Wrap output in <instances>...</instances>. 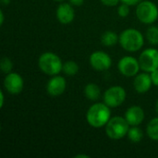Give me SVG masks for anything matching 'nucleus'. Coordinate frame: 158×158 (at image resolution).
Wrapping results in <instances>:
<instances>
[{
	"label": "nucleus",
	"instance_id": "nucleus-26",
	"mask_svg": "<svg viewBox=\"0 0 158 158\" xmlns=\"http://www.w3.org/2000/svg\"><path fill=\"white\" fill-rule=\"evenodd\" d=\"M69 3L74 6H80L83 4L84 0H69Z\"/></svg>",
	"mask_w": 158,
	"mask_h": 158
},
{
	"label": "nucleus",
	"instance_id": "nucleus-11",
	"mask_svg": "<svg viewBox=\"0 0 158 158\" xmlns=\"http://www.w3.org/2000/svg\"><path fill=\"white\" fill-rule=\"evenodd\" d=\"M67 88V81L59 74L52 76L46 84V92L51 96H59L64 94Z\"/></svg>",
	"mask_w": 158,
	"mask_h": 158
},
{
	"label": "nucleus",
	"instance_id": "nucleus-18",
	"mask_svg": "<svg viewBox=\"0 0 158 158\" xmlns=\"http://www.w3.org/2000/svg\"><path fill=\"white\" fill-rule=\"evenodd\" d=\"M127 136L132 143H138L143 140V132L139 128V126H131L127 133Z\"/></svg>",
	"mask_w": 158,
	"mask_h": 158
},
{
	"label": "nucleus",
	"instance_id": "nucleus-12",
	"mask_svg": "<svg viewBox=\"0 0 158 158\" xmlns=\"http://www.w3.org/2000/svg\"><path fill=\"white\" fill-rule=\"evenodd\" d=\"M56 17L61 24H69L75 19V11L70 3H61L56 11Z\"/></svg>",
	"mask_w": 158,
	"mask_h": 158
},
{
	"label": "nucleus",
	"instance_id": "nucleus-10",
	"mask_svg": "<svg viewBox=\"0 0 158 158\" xmlns=\"http://www.w3.org/2000/svg\"><path fill=\"white\" fill-rule=\"evenodd\" d=\"M4 87L10 94H19L24 88V81L20 74L11 71L4 79Z\"/></svg>",
	"mask_w": 158,
	"mask_h": 158
},
{
	"label": "nucleus",
	"instance_id": "nucleus-1",
	"mask_svg": "<svg viewBox=\"0 0 158 158\" xmlns=\"http://www.w3.org/2000/svg\"><path fill=\"white\" fill-rule=\"evenodd\" d=\"M111 118V108L105 103L92 105L86 112L87 123L95 129L103 128Z\"/></svg>",
	"mask_w": 158,
	"mask_h": 158
},
{
	"label": "nucleus",
	"instance_id": "nucleus-32",
	"mask_svg": "<svg viewBox=\"0 0 158 158\" xmlns=\"http://www.w3.org/2000/svg\"><path fill=\"white\" fill-rule=\"evenodd\" d=\"M55 1H57V2H60V1H64V0H55Z\"/></svg>",
	"mask_w": 158,
	"mask_h": 158
},
{
	"label": "nucleus",
	"instance_id": "nucleus-4",
	"mask_svg": "<svg viewBox=\"0 0 158 158\" xmlns=\"http://www.w3.org/2000/svg\"><path fill=\"white\" fill-rule=\"evenodd\" d=\"M130 127V124L124 117H111L105 126L106 134L111 140H120L127 135Z\"/></svg>",
	"mask_w": 158,
	"mask_h": 158
},
{
	"label": "nucleus",
	"instance_id": "nucleus-27",
	"mask_svg": "<svg viewBox=\"0 0 158 158\" xmlns=\"http://www.w3.org/2000/svg\"><path fill=\"white\" fill-rule=\"evenodd\" d=\"M0 107L2 108L4 106V103H5V95H4V93L3 91L0 92Z\"/></svg>",
	"mask_w": 158,
	"mask_h": 158
},
{
	"label": "nucleus",
	"instance_id": "nucleus-22",
	"mask_svg": "<svg viewBox=\"0 0 158 158\" xmlns=\"http://www.w3.org/2000/svg\"><path fill=\"white\" fill-rule=\"evenodd\" d=\"M130 6L129 5L125 4V3H121L118 6V15L120 18H126L129 16L130 14Z\"/></svg>",
	"mask_w": 158,
	"mask_h": 158
},
{
	"label": "nucleus",
	"instance_id": "nucleus-24",
	"mask_svg": "<svg viewBox=\"0 0 158 158\" xmlns=\"http://www.w3.org/2000/svg\"><path fill=\"white\" fill-rule=\"evenodd\" d=\"M151 78H152V81H153V85H156L158 87V69L150 72Z\"/></svg>",
	"mask_w": 158,
	"mask_h": 158
},
{
	"label": "nucleus",
	"instance_id": "nucleus-29",
	"mask_svg": "<svg viewBox=\"0 0 158 158\" xmlns=\"http://www.w3.org/2000/svg\"><path fill=\"white\" fill-rule=\"evenodd\" d=\"M1 3H2L4 6H7V5L10 3V0H1Z\"/></svg>",
	"mask_w": 158,
	"mask_h": 158
},
{
	"label": "nucleus",
	"instance_id": "nucleus-15",
	"mask_svg": "<svg viewBox=\"0 0 158 158\" xmlns=\"http://www.w3.org/2000/svg\"><path fill=\"white\" fill-rule=\"evenodd\" d=\"M84 95L87 99L91 101L98 100L101 96L100 87L94 82H90L86 84V86L84 87Z\"/></svg>",
	"mask_w": 158,
	"mask_h": 158
},
{
	"label": "nucleus",
	"instance_id": "nucleus-28",
	"mask_svg": "<svg viewBox=\"0 0 158 158\" xmlns=\"http://www.w3.org/2000/svg\"><path fill=\"white\" fill-rule=\"evenodd\" d=\"M4 20H5V15H4V12L1 10L0 11V24L1 25L4 24Z\"/></svg>",
	"mask_w": 158,
	"mask_h": 158
},
{
	"label": "nucleus",
	"instance_id": "nucleus-21",
	"mask_svg": "<svg viewBox=\"0 0 158 158\" xmlns=\"http://www.w3.org/2000/svg\"><path fill=\"white\" fill-rule=\"evenodd\" d=\"M0 69L2 70V72L7 74L10 73L13 69V62L11 61L10 58L5 56L2 57V59L0 60Z\"/></svg>",
	"mask_w": 158,
	"mask_h": 158
},
{
	"label": "nucleus",
	"instance_id": "nucleus-7",
	"mask_svg": "<svg viewBox=\"0 0 158 158\" xmlns=\"http://www.w3.org/2000/svg\"><path fill=\"white\" fill-rule=\"evenodd\" d=\"M138 59L143 71L150 73L158 69V50L156 48L144 49Z\"/></svg>",
	"mask_w": 158,
	"mask_h": 158
},
{
	"label": "nucleus",
	"instance_id": "nucleus-8",
	"mask_svg": "<svg viewBox=\"0 0 158 158\" xmlns=\"http://www.w3.org/2000/svg\"><path fill=\"white\" fill-rule=\"evenodd\" d=\"M118 71L125 77H135L139 73L141 67L139 59L131 56H125L118 61Z\"/></svg>",
	"mask_w": 158,
	"mask_h": 158
},
{
	"label": "nucleus",
	"instance_id": "nucleus-17",
	"mask_svg": "<svg viewBox=\"0 0 158 158\" xmlns=\"http://www.w3.org/2000/svg\"><path fill=\"white\" fill-rule=\"evenodd\" d=\"M146 134L151 140L158 141V116L148 122L146 126Z\"/></svg>",
	"mask_w": 158,
	"mask_h": 158
},
{
	"label": "nucleus",
	"instance_id": "nucleus-16",
	"mask_svg": "<svg viewBox=\"0 0 158 158\" xmlns=\"http://www.w3.org/2000/svg\"><path fill=\"white\" fill-rule=\"evenodd\" d=\"M119 41V35L113 31H106L101 36V43L105 46H114Z\"/></svg>",
	"mask_w": 158,
	"mask_h": 158
},
{
	"label": "nucleus",
	"instance_id": "nucleus-9",
	"mask_svg": "<svg viewBox=\"0 0 158 158\" xmlns=\"http://www.w3.org/2000/svg\"><path fill=\"white\" fill-rule=\"evenodd\" d=\"M89 62L91 67L96 71H105L109 69L112 65L111 56L104 51H94L90 55Z\"/></svg>",
	"mask_w": 158,
	"mask_h": 158
},
{
	"label": "nucleus",
	"instance_id": "nucleus-31",
	"mask_svg": "<svg viewBox=\"0 0 158 158\" xmlns=\"http://www.w3.org/2000/svg\"><path fill=\"white\" fill-rule=\"evenodd\" d=\"M155 109H156V114H157V116H158V100L156 101V106H155Z\"/></svg>",
	"mask_w": 158,
	"mask_h": 158
},
{
	"label": "nucleus",
	"instance_id": "nucleus-5",
	"mask_svg": "<svg viewBox=\"0 0 158 158\" xmlns=\"http://www.w3.org/2000/svg\"><path fill=\"white\" fill-rule=\"evenodd\" d=\"M136 17L143 24H153L158 19V7L153 1L143 0L136 6Z\"/></svg>",
	"mask_w": 158,
	"mask_h": 158
},
{
	"label": "nucleus",
	"instance_id": "nucleus-23",
	"mask_svg": "<svg viewBox=\"0 0 158 158\" xmlns=\"http://www.w3.org/2000/svg\"><path fill=\"white\" fill-rule=\"evenodd\" d=\"M101 3L106 6H116L118 5L120 0H100Z\"/></svg>",
	"mask_w": 158,
	"mask_h": 158
},
{
	"label": "nucleus",
	"instance_id": "nucleus-20",
	"mask_svg": "<svg viewBox=\"0 0 158 158\" xmlns=\"http://www.w3.org/2000/svg\"><path fill=\"white\" fill-rule=\"evenodd\" d=\"M145 37L148 42L153 45L158 44V27L157 26H150L146 30Z\"/></svg>",
	"mask_w": 158,
	"mask_h": 158
},
{
	"label": "nucleus",
	"instance_id": "nucleus-25",
	"mask_svg": "<svg viewBox=\"0 0 158 158\" xmlns=\"http://www.w3.org/2000/svg\"><path fill=\"white\" fill-rule=\"evenodd\" d=\"M120 1H121V3H125L129 6H137L143 0H120Z\"/></svg>",
	"mask_w": 158,
	"mask_h": 158
},
{
	"label": "nucleus",
	"instance_id": "nucleus-3",
	"mask_svg": "<svg viewBox=\"0 0 158 158\" xmlns=\"http://www.w3.org/2000/svg\"><path fill=\"white\" fill-rule=\"evenodd\" d=\"M38 67L43 73L49 76H55L62 71L63 62L56 53L44 52L39 56Z\"/></svg>",
	"mask_w": 158,
	"mask_h": 158
},
{
	"label": "nucleus",
	"instance_id": "nucleus-14",
	"mask_svg": "<svg viewBox=\"0 0 158 158\" xmlns=\"http://www.w3.org/2000/svg\"><path fill=\"white\" fill-rule=\"evenodd\" d=\"M144 111L140 106H130L124 114V118H126L130 126L141 125L144 119Z\"/></svg>",
	"mask_w": 158,
	"mask_h": 158
},
{
	"label": "nucleus",
	"instance_id": "nucleus-2",
	"mask_svg": "<svg viewBox=\"0 0 158 158\" xmlns=\"http://www.w3.org/2000/svg\"><path fill=\"white\" fill-rule=\"evenodd\" d=\"M118 43L127 52H137L144 44V36L139 30L129 28L120 32Z\"/></svg>",
	"mask_w": 158,
	"mask_h": 158
},
{
	"label": "nucleus",
	"instance_id": "nucleus-13",
	"mask_svg": "<svg viewBox=\"0 0 158 158\" xmlns=\"http://www.w3.org/2000/svg\"><path fill=\"white\" fill-rule=\"evenodd\" d=\"M153 85L152 78L149 72L138 73L133 80V87L138 94L147 93Z\"/></svg>",
	"mask_w": 158,
	"mask_h": 158
},
{
	"label": "nucleus",
	"instance_id": "nucleus-6",
	"mask_svg": "<svg viewBox=\"0 0 158 158\" xmlns=\"http://www.w3.org/2000/svg\"><path fill=\"white\" fill-rule=\"evenodd\" d=\"M127 97L126 90L119 85L111 86L106 90L104 93L103 100L106 105H107L110 108H116L121 106Z\"/></svg>",
	"mask_w": 158,
	"mask_h": 158
},
{
	"label": "nucleus",
	"instance_id": "nucleus-30",
	"mask_svg": "<svg viewBox=\"0 0 158 158\" xmlns=\"http://www.w3.org/2000/svg\"><path fill=\"white\" fill-rule=\"evenodd\" d=\"M75 157H77V158H80V157L89 158V157H90V156H87V155H78V156H76Z\"/></svg>",
	"mask_w": 158,
	"mask_h": 158
},
{
	"label": "nucleus",
	"instance_id": "nucleus-19",
	"mask_svg": "<svg viewBox=\"0 0 158 158\" xmlns=\"http://www.w3.org/2000/svg\"><path fill=\"white\" fill-rule=\"evenodd\" d=\"M79 65L77 64V62L73 61V60H68L65 63H63V68H62V71L64 72V74L68 75V76H74L79 72Z\"/></svg>",
	"mask_w": 158,
	"mask_h": 158
}]
</instances>
